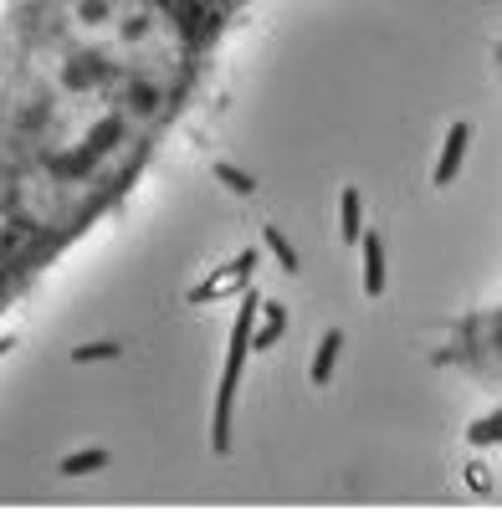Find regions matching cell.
<instances>
[{
	"label": "cell",
	"instance_id": "10",
	"mask_svg": "<svg viewBox=\"0 0 502 512\" xmlns=\"http://www.w3.org/2000/svg\"><path fill=\"white\" fill-rule=\"evenodd\" d=\"M67 359L72 364H108V359H123V344L118 338H88V344H77Z\"/></svg>",
	"mask_w": 502,
	"mask_h": 512
},
{
	"label": "cell",
	"instance_id": "11",
	"mask_svg": "<svg viewBox=\"0 0 502 512\" xmlns=\"http://www.w3.org/2000/svg\"><path fill=\"white\" fill-rule=\"evenodd\" d=\"M262 246H267V251L277 256V267H282V272H298V267H303L298 246H292V241H287V236H282L277 226H267V231H262Z\"/></svg>",
	"mask_w": 502,
	"mask_h": 512
},
{
	"label": "cell",
	"instance_id": "2",
	"mask_svg": "<svg viewBox=\"0 0 502 512\" xmlns=\"http://www.w3.org/2000/svg\"><path fill=\"white\" fill-rule=\"evenodd\" d=\"M257 318H262V297L257 292H241V308L231 318V338H226V364H221V379H216V400H211V451L226 456L231 451V415H236V395H241V379H246V364H251V333H257Z\"/></svg>",
	"mask_w": 502,
	"mask_h": 512
},
{
	"label": "cell",
	"instance_id": "3",
	"mask_svg": "<svg viewBox=\"0 0 502 512\" xmlns=\"http://www.w3.org/2000/svg\"><path fill=\"white\" fill-rule=\"evenodd\" d=\"M497 62H502V47H497ZM446 364H456L462 374H472L477 384L502 395V297H492L487 308L456 323L451 344H446Z\"/></svg>",
	"mask_w": 502,
	"mask_h": 512
},
{
	"label": "cell",
	"instance_id": "4",
	"mask_svg": "<svg viewBox=\"0 0 502 512\" xmlns=\"http://www.w3.org/2000/svg\"><path fill=\"white\" fill-rule=\"evenodd\" d=\"M257 262H262V251H257V246L236 251L226 267L211 272V282L190 287V303H211V297H221V292H246V282H251V272H257Z\"/></svg>",
	"mask_w": 502,
	"mask_h": 512
},
{
	"label": "cell",
	"instance_id": "6",
	"mask_svg": "<svg viewBox=\"0 0 502 512\" xmlns=\"http://www.w3.org/2000/svg\"><path fill=\"white\" fill-rule=\"evenodd\" d=\"M359 262H364V292L380 297L390 287V267H385V241L374 236V231L359 236Z\"/></svg>",
	"mask_w": 502,
	"mask_h": 512
},
{
	"label": "cell",
	"instance_id": "7",
	"mask_svg": "<svg viewBox=\"0 0 502 512\" xmlns=\"http://www.w3.org/2000/svg\"><path fill=\"white\" fill-rule=\"evenodd\" d=\"M282 333H287V308L277 303V297H267V303H262V318H257V333H251V349H257V354L277 349Z\"/></svg>",
	"mask_w": 502,
	"mask_h": 512
},
{
	"label": "cell",
	"instance_id": "12",
	"mask_svg": "<svg viewBox=\"0 0 502 512\" xmlns=\"http://www.w3.org/2000/svg\"><path fill=\"white\" fill-rule=\"evenodd\" d=\"M216 180H221L236 200H251V195H257V180H251L241 164H226V159H221V164H216Z\"/></svg>",
	"mask_w": 502,
	"mask_h": 512
},
{
	"label": "cell",
	"instance_id": "13",
	"mask_svg": "<svg viewBox=\"0 0 502 512\" xmlns=\"http://www.w3.org/2000/svg\"><path fill=\"white\" fill-rule=\"evenodd\" d=\"M462 144H467V128H456V134H451V144H446V159H441V169H436V180H451L456 159H462Z\"/></svg>",
	"mask_w": 502,
	"mask_h": 512
},
{
	"label": "cell",
	"instance_id": "8",
	"mask_svg": "<svg viewBox=\"0 0 502 512\" xmlns=\"http://www.w3.org/2000/svg\"><path fill=\"white\" fill-rule=\"evenodd\" d=\"M364 231H369L364 226V195L354 185H344L339 190V236H344V246H359Z\"/></svg>",
	"mask_w": 502,
	"mask_h": 512
},
{
	"label": "cell",
	"instance_id": "9",
	"mask_svg": "<svg viewBox=\"0 0 502 512\" xmlns=\"http://www.w3.org/2000/svg\"><path fill=\"white\" fill-rule=\"evenodd\" d=\"M108 451L103 446H82V451H72V456H62V466L57 472L67 477V482H82V477H98V472H108Z\"/></svg>",
	"mask_w": 502,
	"mask_h": 512
},
{
	"label": "cell",
	"instance_id": "5",
	"mask_svg": "<svg viewBox=\"0 0 502 512\" xmlns=\"http://www.w3.org/2000/svg\"><path fill=\"white\" fill-rule=\"evenodd\" d=\"M344 349H349V333H344V328H328V333L318 338V349H313V359H308V384H313V390L333 384V374H339V359H344Z\"/></svg>",
	"mask_w": 502,
	"mask_h": 512
},
{
	"label": "cell",
	"instance_id": "1",
	"mask_svg": "<svg viewBox=\"0 0 502 512\" xmlns=\"http://www.w3.org/2000/svg\"><path fill=\"white\" fill-rule=\"evenodd\" d=\"M251 0H6L0 216L6 282L26 287L134 185Z\"/></svg>",
	"mask_w": 502,
	"mask_h": 512
},
{
	"label": "cell",
	"instance_id": "14",
	"mask_svg": "<svg viewBox=\"0 0 502 512\" xmlns=\"http://www.w3.org/2000/svg\"><path fill=\"white\" fill-rule=\"evenodd\" d=\"M16 344H21V338H16V333H0V359H6V354H11Z\"/></svg>",
	"mask_w": 502,
	"mask_h": 512
}]
</instances>
